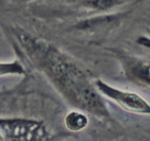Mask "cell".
<instances>
[{
	"label": "cell",
	"instance_id": "5",
	"mask_svg": "<svg viewBox=\"0 0 150 141\" xmlns=\"http://www.w3.org/2000/svg\"><path fill=\"white\" fill-rule=\"evenodd\" d=\"M117 1L118 0H93V4L96 8L106 9L114 5Z\"/></svg>",
	"mask_w": 150,
	"mask_h": 141
},
{
	"label": "cell",
	"instance_id": "3",
	"mask_svg": "<svg viewBox=\"0 0 150 141\" xmlns=\"http://www.w3.org/2000/svg\"><path fill=\"white\" fill-rule=\"evenodd\" d=\"M66 126L71 130H80L87 125V118L81 113L72 112L66 118Z\"/></svg>",
	"mask_w": 150,
	"mask_h": 141
},
{
	"label": "cell",
	"instance_id": "6",
	"mask_svg": "<svg viewBox=\"0 0 150 141\" xmlns=\"http://www.w3.org/2000/svg\"><path fill=\"white\" fill-rule=\"evenodd\" d=\"M146 70V73H145V77H146V78L150 81V68H147Z\"/></svg>",
	"mask_w": 150,
	"mask_h": 141
},
{
	"label": "cell",
	"instance_id": "4",
	"mask_svg": "<svg viewBox=\"0 0 150 141\" xmlns=\"http://www.w3.org/2000/svg\"><path fill=\"white\" fill-rule=\"evenodd\" d=\"M23 68L20 64L15 62L13 63H0V76L11 74H21Z\"/></svg>",
	"mask_w": 150,
	"mask_h": 141
},
{
	"label": "cell",
	"instance_id": "1",
	"mask_svg": "<svg viewBox=\"0 0 150 141\" xmlns=\"http://www.w3.org/2000/svg\"><path fill=\"white\" fill-rule=\"evenodd\" d=\"M50 59L56 78L74 102L86 108H101L100 99L80 70L60 57L52 56Z\"/></svg>",
	"mask_w": 150,
	"mask_h": 141
},
{
	"label": "cell",
	"instance_id": "2",
	"mask_svg": "<svg viewBox=\"0 0 150 141\" xmlns=\"http://www.w3.org/2000/svg\"><path fill=\"white\" fill-rule=\"evenodd\" d=\"M96 86L105 96L116 101L125 110L135 113H150V106L138 95L113 88L100 81L96 82Z\"/></svg>",
	"mask_w": 150,
	"mask_h": 141
}]
</instances>
